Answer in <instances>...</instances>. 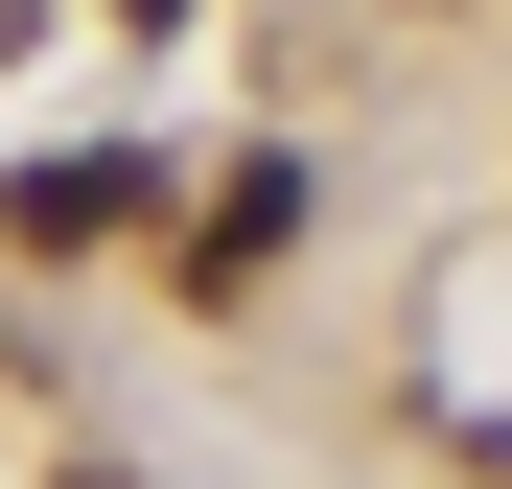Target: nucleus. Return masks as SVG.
I'll return each instance as SVG.
<instances>
[{"instance_id":"nucleus-2","label":"nucleus","mask_w":512,"mask_h":489,"mask_svg":"<svg viewBox=\"0 0 512 489\" xmlns=\"http://www.w3.org/2000/svg\"><path fill=\"white\" fill-rule=\"evenodd\" d=\"M0 233H24V257H94V233H140V163H24Z\"/></svg>"},{"instance_id":"nucleus-3","label":"nucleus","mask_w":512,"mask_h":489,"mask_svg":"<svg viewBox=\"0 0 512 489\" xmlns=\"http://www.w3.org/2000/svg\"><path fill=\"white\" fill-rule=\"evenodd\" d=\"M70 489H140V466H70Z\"/></svg>"},{"instance_id":"nucleus-1","label":"nucleus","mask_w":512,"mask_h":489,"mask_svg":"<svg viewBox=\"0 0 512 489\" xmlns=\"http://www.w3.org/2000/svg\"><path fill=\"white\" fill-rule=\"evenodd\" d=\"M280 257H303V163H233V187H210V233H187V303H256Z\"/></svg>"}]
</instances>
